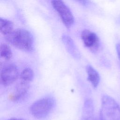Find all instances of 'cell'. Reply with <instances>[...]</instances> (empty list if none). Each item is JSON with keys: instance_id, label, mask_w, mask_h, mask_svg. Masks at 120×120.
Segmentation results:
<instances>
[{"instance_id": "cell-1", "label": "cell", "mask_w": 120, "mask_h": 120, "mask_svg": "<svg viewBox=\"0 0 120 120\" xmlns=\"http://www.w3.org/2000/svg\"><path fill=\"white\" fill-rule=\"evenodd\" d=\"M6 40L17 48L31 52L33 50L34 40L32 35L28 30L17 29L5 36Z\"/></svg>"}, {"instance_id": "cell-2", "label": "cell", "mask_w": 120, "mask_h": 120, "mask_svg": "<svg viewBox=\"0 0 120 120\" xmlns=\"http://www.w3.org/2000/svg\"><path fill=\"white\" fill-rule=\"evenodd\" d=\"M100 116L101 120H120V106L113 98L104 95L101 99Z\"/></svg>"}, {"instance_id": "cell-3", "label": "cell", "mask_w": 120, "mask_h": 120, "mask_svg": "<svg viewBox=\"0 0 120 120\" xmlns=\"http://www.w3.org/2000/svg\"><path fill=\"white\" fill-rule=\"evenodd\" d=\"M55 105V99L51 97H46L34 102L30 107L31 114L37 119L46 117Z\"/></svg>"}, {"instance_id": "cell-4", "label": "cell", "mask_w": 120, "mask_h": 120, "mask_svg": "<svg viewBox=\"0 0 120 120\" xmlns=\"http://www.w3.org/2000/svg\"><path fill=\"white\" fill-rule=\"evenodd\" d=\"M51 3L65 26L67 28H70L74 23V18L68 7L62 0H51Z\"/></svg>"}, {"instance_id": "cell-5", "label": "cell", "mask_w": 120, "mask_h": 120, "mask_svg": "<svg viewBox=\"0 0 120 120\" xmlns=\"http://www.w3.org/2000/svg\"><path fill=\"white\" fill-rule=\"evenodd\" d=\"M18 75V69L15 64L11 63L5 65L0 71L1 83L5 86L9 85L16 80Z\"/></svg>"}, {"instance_id": "cell-6", "label": "cell", "mask_w": 120, "mask_h": 120, "mask_svg": "<svg viewBox=\"0 0 120 120\" xmlns=\"http://www.w3.org/2000/svg\"><path fill=\"white\" fill-rule=\"evenodd\" d=\"M81 38L84 45L91 52H97L99 46V40L95 33L84 30L81 33Z\"/></svg>"}, {"instance_id": "cell-7", "label": "cell", "mask_w": 120, "mask_h": 120, "mask_svg": "<svg viewBox=\"0 0 120 120\" xmlns=\"http://www.w3.org/2000/svg\"><path fill=\"white\" fill-rule=\"evenodd\" d=\"M29 89V82L21 81L16 86L12 95L11 99L14 101H18L22 99L26 96Z\"/></svg>"}, {"instance_id": "cell-8", "label": "cell", "mask_w": 120, "mask_h": 120, "mask_svg": "<svg viewBox=\"0 0 120 120\" xmlns=\"http://www.w3.org/2000/svg\"><path fill=\"white\" fill-rule=\"evenodd\" d=\"M62 39L67 51L71 56L74 59H79L81 58V54L72 39L70 37L64 35L62 36Z\"/></svg>"}, {"instance_id": "cell-9", "label": "cell", "mask_w": 120, "mask_h": 120, "mask_svg": "<svg viewBox=\"0 0 120 120\" xmlns=\"http://www.w3.org/2000/svg\"><path fill=\"white\" fill-rule=\"evenodd\" d=\"M94 112V105L92 100L90 98L85 100L82 115V120H90Z\"/></svg>"}, {"instance_id": "cell-10", "label": "cell", "mask_w": 120, "mask_h": 120, "mask_svg": "<svg viewBox=\"0 0 120 120\" xmlns=\"http://www.w3.org/2000/svg\"><path fill=\"white\" fill-rule=\"evenodd\" d=\"M86 71L88 75V80L94 88H97L100 82V76L98 73L90 65L87 66Z\"/></svg>"}, {"instance_id": "cell-11", "label": "cell", "mask_w": 120, "mask_h": 120, "mask_svg": "<svg viewBox=\"0 0 120 120\" xmlns=\"http://www.w3.org/2000/svg\"><path fill=\"white\" fill-rule=\"evenodd\" d=\"M13 22L4 18H0V31L5 36L11 33L13 30Z\"/></svg>"}, {"instance_id": "cell-12", "label": "cell", "mask_w": 120, "mask_h": 120, "mask_svg": "<svg viewBox=\"0 0 120 120\" xmlns=\"http://www.w3.org/2000/svg\"><path fill=\"white\" fill-rule=\"evenodd\" d=\"M0 57L6 60H9L12 56V52L10 46L6 44H2L0 47Z\"/></svg>"}, {"instance_id": "cell-13", "label": "cell", "mask_w": 120, "mask_h": 120, "mask_svg": "<svg viewBox=\"0 0 120 120\" xmlns=\"http://www.w3.org/2000/svg\"><path fill=\"white\" fill-rule=\"evenodd\" d=\"M34 77L33 70L29 68H27L23 70L20 75L21 81L29 82L31 81Z\"/></svg>"}, {"instance_id": "cell-14", "label": "cell", "mask_w": 120, "mask_h": 120, "mask_svg": "<svg viewBox=\"0 0 120 120\" xmlns=\"http://www.w3.org/2000/svg\"><path fill=\"white\" fill-rule=\"evenodd\" d=\"M76 0L83 6H87V5H88L89 3V0Z\"/></svg>"}, {"instance_id": "cell-15", "label": "cell", "mask_w": 120, "mask_h": 120, "mask_svg": "<svg viewBox=\"0 0 120 120\" xmlns=\"http://www.w3.org/2000/svg\"><path fill=\"white\" fill-rule=\"evenodd\" d=\"M116 51L118 56V58L120 60V43H118L116 45Z\"/></svg>"}, {"instance_id": "cell-16", "label": "cell", "mask_w": 120, "mask_h": 120, "mask_svg": "<svg viewBox=\"0 0 120 120\" xmlns=\"http://www.w3.org/2000/svg\"><path fill=\"white\" fill-rule=\"evenodd\" d=\"M8 120H24L23 119H20V118H11Z\"/></svg>"}, {"instance_id": "cell-17", "label": "cell", "mask_w": 120, "mask_h": 120, "mask_svg": "<svg viewBox=\"0 0 120 120\" xmlns=\"http://www.w3.org/2000/svg\"></svg>"}]
</instances>
